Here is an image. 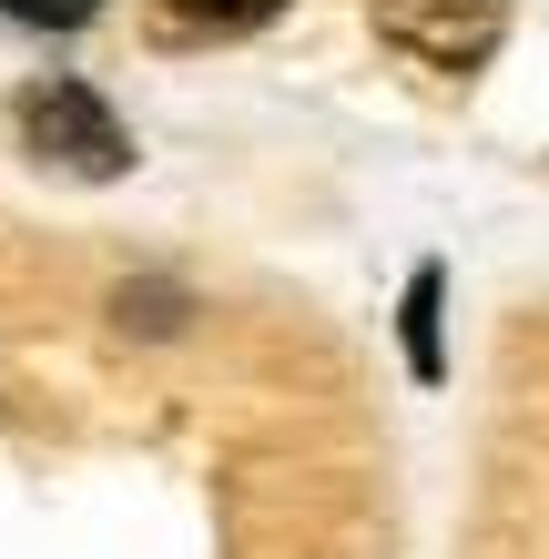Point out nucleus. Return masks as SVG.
<instances>
[{"instance_id": "nucleus-1", "label": "nucleus", "mask_w": 549, "mask_h": 559, "mask_svg": "<svg viewBox=\"0 0 549 559\" xmlns=\"http://www.w3.org/2000/svg\"><path fill=\"white\" fill-rule=\"evenodd\" d=\"M11 122H21V143L41 163H61V174H82V183H112L122 163H133V133L112 122V103L92 82H31L11 103Z\"/></svg>"}, {"instance_id": "nucleus-2", "label": "nucleus", "mask_w": 549, "mask_h": 559, "mask_svg": "<svg viewBox=\"0 0 549 559\" xmlns=\"http://www.w3.org/2000/svg\"><path fill=\"white\" fill-rule=\"evenodd\" d=\"M377 31L428 72H478L509 31V0H377Z\"/></svg>"}, {"instance_id": "nucleus-3", "label": "nucleus", "mask_w": 549, "mask_h": 559, "mask_svg": "<svg viewBox=\"0 0 549 559\" xmlns=\"http://www.w3.org/2000/svg\"><path fill=\"white\" fill-rule=\"evenodd\" d=\"M438 295H447L438 265H417V275H407V316H397V336H407V367H417V377H438V367H447V356H438Z\"/></svg>"}, {"instance_id": "nucleus-4", "label": "nucleus", "mask_w": 549, "mask_h": 559, "mask_svg": "<svg viewBox=\"0 0 549 559\" xmlns=\"http://www.w3.org/2000/svg\"><path fill=\"white\" fill-rule=\"evenodd\" d=\"M153 21L164 31H254V21H275V0H153Z\"/></svg>"}, {"instance_id": "nucleus-5", "label": "nucleus", "mask_w": 549, "mask_h": 559, "mask_svg": "<svg viewBox=\"0 0 549 559\" xmlns=\"http://www.w3.org/2000/svg\"><path fill=\"white\" fill-rule=\"evenodd\" d=\"M112 316H122V325H143V336H174V325H183V295H174V285H122V295H112Z\"/></svg>"}, {"instance_id": "nucleus-6", "label": "nucleus", "mask_w": 549, "mask_h": 559, "mask_svg": "<svg viewBox=\"0 0 549 559\" xmlns=\"http://www.w3.org/2000/svg\"><path fill=\"white\" fill-rule=\"evenodd\" d=\"M0 11L31 31H82V21H103V0H0Z\"/></svg>"}]
</instances>
